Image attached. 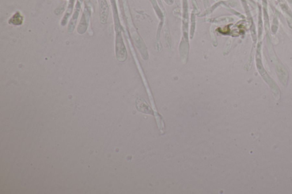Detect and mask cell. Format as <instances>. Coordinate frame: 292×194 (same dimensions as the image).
I'll use <instances>...</instances> for the list:
<instances>
[{"label": "cell", "mask_w": 292, "mask_h": 194, "mask_svg": "<svg viewBox=\"0 0 292 194\" xmlns=\"http://www.w3.org/2000/svg\"><path fill=\"white\" fill-rule=\"evenodd\" d=\"M10 22L13 23V25H21L22 22V18L19 14V13H17L10 19Z\"/></svg>", "instance_id": "6da1fadb"}]
</instances>
